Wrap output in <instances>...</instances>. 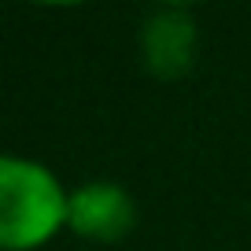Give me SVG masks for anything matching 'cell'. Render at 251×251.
Listing matches in <instances>:
<instances>
[{
  "label": "cell",
  "instance_id": "cell-1",
  "mask_svg": "<svg viewBox=\"0 0 251 251\" xmlns=\"http://www.w3.org/2000/svg\"><path fill=\"white\" fill-rule=\"evenodd\" d=\"M71 211V192L48 166L33 159H0V248L33 251L48 244Z\"/></svg>",
  "mask_w": 251,
  "mask_h": 251
},
{
  "label": "cell",
  "instance_id": "cell-2",
  "mask_svg": "<svg viewBox=\"0 0 251 251\" xmlns=\"http://www.w3.org/2000/svg\"><path fill=\"white\" fill-rule=\"evenodd\" d=\"M137 48H141L144 71L155 74L163 81L185 78L196 63L200 48V30L188 8H155L141 23L137 33Z\"/></svg>",
  "mask_w": 251,
  "mask_h": 251
},
{
  "label": "cell",
  "instance_id": "cell-3",
  "mask_svg": "<svg viewBox=\"0 0 251 251\" xmlns=\"http://www.w3.org/2000/svg\"><path fill=\"white\" fill-rule=\"evenodd\" d=\"M137 226V203L115 181H89L71 192L67 229L93 244H118Z\"/></svg>",
  "mask_w": 251,
  "mask_h": 251
}]
</instances>
